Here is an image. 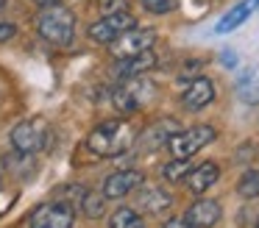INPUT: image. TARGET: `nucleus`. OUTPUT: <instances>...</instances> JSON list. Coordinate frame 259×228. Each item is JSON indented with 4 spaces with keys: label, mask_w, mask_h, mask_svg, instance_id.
<instances>
[{
    "label": "nucleus",
    "mask_w": 259,
    "mask_h": 228,
    "mask_svg": "<svg viewBox=\"0 0 259 228\" xmlns=\"http://www.w3.org/2000/svg\"><path fill=\"white\" fill-rule=\"evenodd\" d=\"M134 136H137V131L131 122L106 120L92 128V133L87 136V150H92L101 159H114V156H123L125 150H131Z\"/></svg>",
    "instance_id": "1"
},
{
    "label": "nucleus",
    "mask_w": 259,
    "mask_h": 228,
    "mask_svg": "<svg viewBox=\"0 0 259 228\" xmlns=\"http://www.w3.org/2000/svg\"><path fill=\"white\" fill-rule=\"evenodd\" d=\"M36 31L45 42L56 44V48H67L75 33V14L70 9H64L62 3L48 6V9H42L39 20H36Z\"/></svg>",
    "instance_id": "2"
},
{
    "label": "nucleus",
    "mask_w": 259,
    "mask_h": 228,
    "mask_svg": "<svg viewBox=\"0 0 259 228\" xmlns=\"http://www.w3.org/2000/svg\"><path fill=\"white\" fill-rule=\"evenodd\" d=\"M214 136H218V131L212 125H192L187 131H176L167 139V150L173 153V159H190L209 142H214Z\"/></svg>",
    "instance_id": "3"
},
{
    "label": "nucleus",
    "mask_w": 259,
    "mask_h": 228,
    "mask_svg": "<svg viewBox=\"0 0 259 228\" xmlns=\"http://www.w3.org/2000/svg\"><path fill=\"white\" fill-rule=\"evenodd\" d=\"M12 145L17 153H39L48 145V122L42 117H28L12 128Z\"/></svg>",
    "instance_id": "4"
},
{
    "label": "nucleus",
    "mask_w": 259,
    "mask_h": 228,
    "mask_svg": "<svg viewBox=\"0 0 259 228\" xmlns=\"http://www.w3.org/2000/svg\"><path fill=\"white\" fill-rule=\"evenodd\" d=\"M134 25H137L134 14H131L128 9H120V11L106 14L103 20L92 22V25H90V39H92V42H98V44H112L120 33L131 31Z\"/></svg>",
    "instance_id": "5"
},
{
    "label": "nucleus",
    "mask_w": 259,
    "mask_h": 228,
    "mask_svg": "<svg viewBox=\"0 0 259 228\" xmlns=\"http://www.w3.org/2000/svg\"><path fill=\"white\" fill-rule=\"evenodd\" d=\"M75 211L70 203H45L28 217V228H73Z\"/></svg>",
    "instance_id": "6"
},
{
    "label": "nucleus",
    "mask_w": 259,
    "mask_h": 228,
    "mask_svg": "<svg viewBox=\"0 0 259 228\" xmlns=\"http://www.w3.org/2000/svg\"><path fill=\"white\" fill-rule=\"evenodd\" d=\"M153 42H156V31H151V28L134 31V28H131V31L120 33L112 42V53L117 56V59H125V56H137V53H142V50H151Z\"/></svg>",
    "instance_id": "7"
},
{
    "label": "nucleus",
    "mask_w": 259,
    "mask_h": 228,
    "mask_svg": "<svg viewBox=\"0 0 259 228\" xmlns=\"http://www.w3.org/2000/svg\"><path fill=\"white\" fill-rule=\"evenodd\" d=\"M137 187H142V172L140 170H117L103 181V198H125L131 195Z\"/></svg>",
    "instance_id": "8"
},
{
    "label": "nucleus",
    "mask_w": 259,
    "mask_h": 228,
    "mask_svg": "<svg viewBox=\"0 0 259 228\" xmlns=\"http://www.w3.org/2000/svg\"><path fill=\"white\" fill-rule=\"evenodd\" d=\"M142 81H123L112 89V106L123 114H134L142 106Z\"/></svg>",
    "instance_id": "9"
},
{
    "label": "nucleus",
    "mask_w": 259,
    "mask_h": 228,
    "mask_svg": "<svg viewBox=\"0 0 259 228\" xmlns=\"http://www.w3.org/2000/svg\"><path fill=\"white\" fill-rule=\"evenodd\" d=\"M212 100H214V86H212L209 78H192V81L187 83V89L181 92V103L190 111L203 109V106H209Z\"/></svg>",
    "instance_id": "10"
},
{
    "label": "nucleus",
    "mask_w": 259,
    "mask_h": 228,
    "mask_svg": "<svg viewBox=\"0 0 259 228\" xmlns=\"http://www.w3.org/2000/svg\"><path fill=\"white\" fill-rule=\"evenodd\" d=\"M218 178H220L218 164H214V161H203V164L192 167V170L187 172L184 184H187V189H190V192L201 195V192H206V189L212 187V184L218 181Z\"/></svg>",
    "instance_id": "11"
},
{
    "label": "nucleus",
    "mask_w": 259,
    "mask_h": 228,
    "mask_svg": "<svg viewBox=\"0 0 259 228\" xmlns=\"http://www.w3.org/2000/svg\"><path fill=\"white\" fill-rule=\"evenodd\" d=\"M220 214H223V209H220L218 200H195L187 209V220L195 228H212L220 220Z\"/></svg>",
    "instance_id": "12"
},
{
    "label": "nucleus",
    "mask_w": 259,
    "mask_h": 228,
    "mask_svg": "<svg viewBox=\"0 0 259 228\" xmlns=\"http://www.w3.org/2000/svg\"><path fill=\"white\" fill-rule=\"evenodd\" d=\"M151 67H156V56H153L151 50H142V53H137V56L120 59L117 75L120 78H131V75H140V72H148Z\"/></svg>",
    "instance_id": "13"
},
{
    "label": "nucleus",
    "mask_w": 259,
    "mask_h": 228,
    "mask_svg": "<svg viewBox=\"0 0 259 228\" xmlns=\"http://www.w3.org/2000/svg\"><path fill=\"white\" fill-rule=\"evenodd\" d=\"M70 200H75V206H78L87 217H101L103 214V198L95 192H90V189H84V187H70Z\"/></svg>",
    "instance_id": "14"
},
{
    "label": "nucleus",
    "mask_w": 259,
    "mask_h": 228,
    "mask_svg": "<svg viewBox=\"0 0 259 228\" xmlns=\"http://www.w3.org/2000/svg\"><path fill=\"white\" fill-rule=\"evenodd\" d=\"M170 203H173V198L159 187H151V189H142L140 192V209H145L148 214H162V211L170 209Z\"/></svg>",
    "instance_id": "15"
},
{
    "label": "nucleus",
    "mask_w": 259,
    "mask_h": 228,
    "mask_svg": "<svg viewBox=\"0 0 259 228\" xmlns=\"http://www.w3.org/2000/svg\"><path fill=\"white\" fill-rule=\"evenodd\" d=\"M253 9H256V3H253V0H245V3L234 6V9H231L229 14H226L223 20L218 22V33H229V31H234L237 25H242V22L251 17Z\"/></svg>",
    "instance_id": "16"
},
{
    "label": "nucleus",
    "mask_w": 259,
    "mask_h": 228,
    "mask_svg": "<svg viewBox=\"0 0 259 228\" xmlns=\"http://www.w3.org/2000/svg\"><path fill=\"white\" fill-rule=\"evenodd\" d=\"M237 195L245 200L259 198V170H245L242 178L237 181Z\"/></svg>",
    "instance_id": "17"
},
{
    "label": "nucleus",
    "mask_w": 259,
    "mask_h": 228,
    "mask_svg": "<svg viewBox=\"0 0 259 228\" xmlns=\"http://www.w3.org/2000/svg\"><path fill=\"white\" fill-rule=\"evenodd\" d=\"M109 228H145V222H142V217L137 214L134 209L123 206V209H117V211L112 214V222H109Z\"/></svg>",
    "instance_id": "18"
},
{
    "label": "nucleus",
    "mask_w": 259,
    "mask_h": 228,
    "mask_svg": "<svg viewBox=\"0 0 259 228\" xmlns=\"http://www.w3.org/2000/svg\"><path fill=\"white\" fill-rule=\"evenodd\" d=\"M190 170H192V167L187 164V159H173L167 167H164V178L179 184V181H184V178H187V172H190Z\"/></svg>",
    "instance_id": "19"
},
{
    "label": "nucleus",
    "mask_w": 259,
    "mask_h": 228,
    "mask_svg": "<svg viewBox=\"0 0 259 228\" xmlns=\"http://www.w3.org/2000/svg\"><path fill=\"white\" fill-rule=\"evenodd\" d=\"M142 9L148 14H170L176 9V0H142Z\"/></svg>",
    "instance_id": "20"
},
{
    "label": "nucleus",
    "mask_w": 259,
    "mask_h": 228,
    "mask_svg": "<svg viewBox=\"0 0 259 228\" xmlns=\"http://www.w3.org/2000/svg\"><path fill=\"white\" fill-rule=\"evenodd\" d=\"M128 6V0H98V9L106 11V14H112V11H120Z\"/></svg>",
    "instance_id": "21"
},
{
    "label": "nucleus",
    "mask_w": 259,
    "mask_h": 228,
    "mask_svg": "<svg viewBox=\"0 0 259 228\" xmlns=\"http://www.w3.org/2000/svg\"><path fill=\"white\" fill-rule=\"evenodd\" d=\"M164 228H195V225H192L187 217H170V220L164 222Z\"/></svg>",
    "instance_id": "22"
},
{
    "label": "nucleus",
    "mask_w": 259,
    "mask_h": 228,
    "mask_svg": "<svg viewBox=\"0 0 259 228\" xmlns=\"http://www.w3.org/2000/svg\"><path fill=\"white\" fill-rule=\"evenodd\" d=\"M14 33H17V28H14L12 22H0V42H9Z\"/></svg>",
    "instance_id": "23"
},
{
    "label": "nucleus",
    "mask_w": 259,
    "mask_h": 228,
    "mask_svg": "<svg viewBox=\"0 0 259 228\" xmlns=\"http://www.w3.org/2000/svg\"><path fill=\"white\" fill-rule=\"evenodd\" d=\"M223 64H226V67H234V64H237L234 50H223Z\"/></svg>",
    "instance_id": "24"
},
{
    "label": "nucleus",
    "mask_w": 259,
    "mask_h": 228,
    "mask_svg": "<svg viewBox=\"0 0 259 228\" xmlns=\"http://www.w3.org/2000/svg\"><path fill=\"white\" fill-rule=\"evenodd\" d=\"M9 206H12V198H3V195H0V214H3Z\"/></svg>",
    "instance_id": "25"
},
{
    "label": "nucleus",
    "mask_w": 259,
    "mask_h": 228,
    "mask_svg": "<svg viewBox=\"0 0 259 228\" xmlns=\"http://www.w3.org/2000/svg\"><path fill=\"white\" fill-rule=\"evenodd\" d=\"M34 3H36V6H42V9H48V6H56L59 0H34Z\"/></svg>",
    "instance_id": "26"
},
{
    "label": "nucleus",
    "mask_w": 259,
    "mask_h": 228,
    "mask_svg": "<svg viewBox=\"0 0 259 228\" xmlns=\"http://www.w3.org/2000/svg\"><path fill=\"white\" fill-rule=\"evenodd\" d=\"M253 3H256V9H259V0H253Z\"/></svg>",
    "instance_id": "27"
},
{
    "label": "nucleus",
    "mask_w": 259,
    "mask_h": 228,
    "mask_svg": "<svg viewBox=\"0 0 259 228\" xmlns=\"http://www.w3.org/2000/svg\"><path fill=\"white\" fill-rule=\"evenodd\" d=\"M0 6H3V0H0Z\"/></svg>",
    "instance_id": "28"
},
{
    "label": "nucleus",
    "mask_w": 259,
    "mask_h": 228,
    "mask_svg": "<svg viewBox=\"0 0 259 228\" xmlns=\"http://www.w3.org/2000/svg\"><path fill=\"white\" fill-rule=\"evenodd\" d=\"M256 228H259V222H256Z\"/></svg>",
    "instance_id": "29"
}]
</instances>
